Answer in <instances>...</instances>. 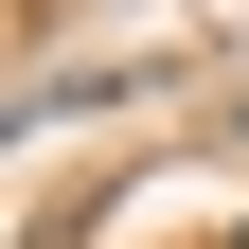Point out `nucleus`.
Wrapping results in <instances>:
<instances>
[{
	"mask_svg": "<svg viewBox=\"0 0 249 249\" xmlns=\"http://www.w3.org/2000/svg\"><path fill=\"white\" fill-rule=\"evenodd\" d=\"M231 249H249V231H231Z\"/></svg>",
	"mask_w": 249,
	"mask_h": 249,
	"instance_id": "1",
	"label": "nucleus"
}]
</instances>
